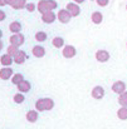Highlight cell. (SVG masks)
I'll use <instances>...</instances> for the list:
<instances>
[{"mask_svg":"<svg viewBox=\"0 0 127 129\" xmlns=\"http://www.w3.org/2000/svg\"><path fill=\"white\" fill-rule=\"evenodd\" d=\"M54 108V100L52 98H40L35 102V109L38 112H47Z\"/></svg>","mask_w":127,"mask_h":129,"instance_id":"cell-1","label":"cell"},{"mask_svg":"<svg viewBox=\"0 0 127 129\" xmlns=\"http://www.w3.org/2000/svg\"><path fill=\"white\" fill-rule=\"evenodd\" d=\"M58 6L55 0H39V3L37 4V10L39 13H47L49 10H54Z\"/></svg>","mask_w":127,"mask_h":129,"instance_id":"cell-2","label":"cell"},{"mask_svg":"<svg viewBox=\"0 0 127 129\" xmlns=\"http://www.w3.org/2000/svg\"><path fill=\"white\" fill-rule=\"evenodd\" d=\"M9 42H10V44H13L15 46H22L25 42V37L22 33H16V34H13L9 38Z\"/></svg>","mask_w":127,"mask_h":129,"instance_id":"cell-3","label":"cell"},{"mask_svg":"<svg viewBox=\"0 0 127 129\" xmlns=\"http://www.w3.org/2000/svg\"><path fill=\"white\" fill-rule=\"evenodd\" d=\"M57 19H58L60 23L67 24V23H69V21H71L72 15L69 14V11H68L67 9H62V10H59V11H58V14H57Z\"/></svg>","mask_w":127,"mask_h":129,"instance_id":"cell-4","label":"cell"},{"mask_svg":"<svg viewBox=\"0 0 127 129\" xmlns=\"http://www.w3.org/2000/svg\"><path fill=\"white\" fill-rule=\"evenodd\" d=\"M63 56L67 58V59H71V58H74L76 54H77V50L73 45H66L63 46V51H62Z\"/></svg>","mask_w":127,"mask_h":129,"instance_id":"cell-5","label":"cell"},{"mask_svg":"<svg viewBox=\"0 0 127 129\" xmlns=\"http://www.w3.org/2000/svg\"><path fill=\"white\" fill-rule=\"evenodd\" d=\"M96 59H97V61H99V63H106V61L110 60V53H108L107 50H103V49L97 50V51H96Z\"/></svg>","mask_w":127,"mask_h":129,"instance_id":"cell-6","label":"cell"},{"mask_svg":"<svg viewBox=\"0 0 127 129\" xmlns=\"http://www.w3.org/2000/svg\"><path fill=\"white\" fill-rule=\"evenodd\" d=\"M13 68H10V67H4V68H1L0 69V79L1 80H9V79H11V77H13Z\"/></svg>","mask_w":127,"mask_h":129,"instance_id":"cell-7","label":"cell"},{"mask_svg":"<svg viewBox=\"0 0 127 129\" xmlns=\"http://www.w3.org/2000/svg\"><path fill=\"white\" fill-rule=\"evenodd\" d=\"M55 19H57V15L53 13V10H49V11L42 14V21L45 24H52L55 21Z\"/></svg>","mask_w":127,"mask_h":129,"instance_id":"cell-8","label":"cell"},{"mask_svg":"<svg viewBox=\"0 0 127 129\" xmlns=\"http://www.w3.org/2000/svg\"><path fill=\"white\" fill-rule=\"evenodd\" d=\"M66 9L69 11V14H71L72 16H78V15L81 14V8L78 6L77 3H69V4H67Z\"/></svg>","mask_w":127,"mask_h":129,"instance_id":"cell-9","label":"cell"},{"mask_svg":"<svg viewBox=\"0 0 127 129\" xmlns=\"http://www.w3.org/2000/svg\"><path fill=\"white\" fill-rule=\"evenodd\" d=\"M27 53L24 51V50H19L14 56H13V59H14V63L15 64H18V65H22V64H24L25 63V60H27Z\"/></svg>","mask_w":127,"mask_h":129,"instance_id":"cell-10","label":"cell"},{"mask_svg":"<svg viewBox=\"0 0 127 129\" xmlns=\"http://www.w3.org/2000/svg\"><path fill=\"white\" fill-rule=\"evenodd\" d=\"M112 91L116 94H121L123 91H126V83L122 80H117L112 84Z\"/></svg>","mask_w":127,"mask_h":129,"instance_id":"cell-11","label":"cell"},{"mask_svg":"<svg viewBox=\"0 0 127 129\" xmlns=\"http://www.w3.org/2000/svg\"><path fill=\"white\" fill-rule=\"evenodd\" d=\"M104 88L101 85H96L93 89H92V96L94 98V99H97V100H99V99H102L103 96H104Z\"/></svg>","mask_w":127,"mask_h":129,"instance_id":"cell-12","label":"cell"},{"mask_svg":"<svg viewBox=\"0 0 127 129\" xmlns=\"http://www.w3.org/2000/svg\"><path fill=\"white\" fill-rule=\"evenodd\" d=\"M13 63H14V59H13V56L9 55L8 53L0 56V64H1L3 67H10Z\"/></svg>","mask_w":127,"mask_h":129,"instance_id":"cell-13","label":"cell"},{"mask_svg":"<svg viewBox=\"0 0 127 129\" xmlns=\"http://www.w3.org/2000/svg\"><path fill=\"white\" fill-rule=\"evenodd\" d=\"M18 90L20 91V93H28L30 89H32V84L28 82V80H23V82H20L19 84H18Z\"/></svg>","mask_w":127,"mask_h":129,"instance_id":"cell-14","label":"cell"},{"mask_svg":"<svg viewBox=\"0 0 127 129\" xmlns=\"http://www.w3.org/2000/svg\"><path fill=\"white\" fill-rule=\"evenodd\" d=\"M32 53H33V55H34L35 58H43V56L45 55V49H44V46L35 45V46H33Z\"/></svg>","mask_w":127,"mask_h":129,"instance_id":"cell-15","label":"cell"},{"mask_svg":"<svg viewBox=\"0 0 127 129\" xmlns=\"http://www.w3.org/2000/svg\"><path fill=\"white\" fill-rule=\"evenodd\" d=\"M25 118H27V120H28L29 123H35V122L38 120V118H39L38 110H37V109H35V110H29V112L27 113Z\"/></svg>","mask_w":127,"mask_h":129,"instance_id":"cell-16","label":"cell"},{"mask_svg":"<svg viewBox=\"0 0 127 129\" xmlns=\"http://www.w3.org/2000/svg\"><path fill=\"white\" fill-rule=\"evenodd\" d=\"M9 30H10L13 34L20 33V31H22V24H20L19 21H13V23H10V25H9Z\"/></svg>","mask_w":127,"mask_h":129,"instance_id":"cell-17","label":"cell"},{"mask_svg":"<svg viewBox=\"0 0 127 129\" xmlns=\"http://www.w3.org/2000/svg\"><path fill=\"white\" fill-rule=\"evenodd\" d=\"M25 5H27V0H14L11 8L15 10H20V9H25Z\"/></svg>","mask_w":127,"mask_h":129,"instance_id":"cell-18","label":"cell"},{"mask_svg":"<svg viewBox=\"0 0 127 129\" xmlns=\"http://www.w3.org/2000/svg\"><path fill=\"white\" fill-rule=\"evenodd\" d=\"M91 20L94 23V24H101L103 21V15L99 13V11H94L91 16Z\"/></svg>","mask_w":127,"mask_h":129,"instance_id":"cell-19","label":"cell"},{"mask_svg":"<svg viewBox=\"0 0 127 129\" xmlns=\"http://www.w3.org/2000/svg\"><path fill=\"white\" fill-rule=\"evenodd\" d=\"M117 118L120 120H127V107H121L117 110Z\"/></svg>","mask_w":127,"mask_h":129,"instance_id":"cell-20","label":"cell"},{"mask_svg":"<svg viewBox=\"0 0 127 129\" xmlns=\"http://www.w3.org/2000/svg\"><path fill=\"white\" fill-rule=\"evenodd\" d=\"M52 44H53L54 48H58V49L59 48H63L64 46V39L62 37H55V38H53Z\"/></svg>","mask_w":127,"mask_h":129,"instance_id":"cell-21","label":"cell"},{"mask_svg":"<svg viewBox=\"0 0 127 129\" xmlns=\"http://www.w3.org/2000/svg\"><path fill=\"white\" fill-rule=\"evenodd\" d=\"M24 80V75L23 74H20V73H16V74H13V77H11V83L14 84V85H18L20 82H23Z\"/></svg>","mask_w":127,"mask_h":129,"instance_id":"cell-22","label":"cell"},{"mask_svg":"<svg viewBox=\"0 0 127 129\" xmlns=\"http://www.w3.org/2000/svg\"><path fill=\"white\" fill-rule=\"evenodd\" d=\"M118 104L121 107H127V90L118 94Z\"/></svg>","mask_w":127,"mask_h":129,"instance_id":"cell-23","label":"cell"},{"mask_svg":"<svg viewBox=\"0 0 127 129\" xmlns=\"http://www.w3.org/2000/svg\"><path fill=\"white\" fill-rule=\"evenodd\" d=\"M13 100H14V103H16V104H22V103H24V100H25V96H24V94L23 93H16L14 96H13Z\"/></svg>","mask_w":127,"mask_h":129,"instance_id":"cell-24","label":"cell"},{"mask_svg":"<svg viewBox=\"0 0 127 129\" xmlns=\"http://www.w3.org/2000/svg\"><path fill=\"white\" fill-rule=\"evenodd\" d=\"M47 38H48V35H47V33H45V31H38V33H35V40H37V42H39V43L45 42V40H47Z\"/></svg>","mask_w":127,"mask_h":129,"instance_id":"cell-25","label":"cell"},{"mask_svg":"<svg viewBox=\"0 0 127 129\" xmlns=\"http://www.w3.org/2000/svg\"><path fill=\"white\" fill-rule=\"evenodd\" d=\"M18 51H19V46H15V45H13V44H10V45L6 48V53H8L9 55H11V56H14Z\"/></svg>","mask_w":127,"mask_h":129,"instance_id":"cell-26","label":"cell"},{"mask_svg":"<svg viewBox=\"0 0 127 129\" xmlns=\"http://www.w3.org/2000/svg\"><path fill=\"white\" fill-rule=\"evenodd\" d=\"M25 9H27V11H29V13H33V11H35V10H37V5H35L34 3H27V5H25Z\"/></svg>","mask_w":127,"mask_h":129,"instance_id":"cell-27","label":"cell"},{"mask_svg":"<svg viewBox=\"0 0 127 129\" xmlns=\"http://www.w3.org/2000/svg\"><path fill=\"white\" fill-rule=\"evenodd\" d=\"M96 1H97V4L99 6H106L108 4V0H96Z\"/></svg>","mask_w":127,"mask_h":129,"instance_id":"cell-28","label":"cell"},{"mask_svg":"<svg viewBox=\"0 0 127 129\" xmlns=\"http://www.w3.org/2000/svg\"><path fill=\"white\" fill-rule=\"evenodd\" d=\"M5 18H6L5 11H4V10H0V21H4V20H5Z\"/></svg>","mask_w":127,"mask_h":129,"instance_id":"cell-29","label":"cell"},{"mask_svg":"<svg viewBox=\"0 0 127 129\" xmlns=\"http://www.w3.org/2000/svg\"><path fill=\"white\" fill-rule=\"evenodd\" d=\"M5 5H6V1L5 0H0V8L1 6H5Z\"/></svg>","mask_w":127,"mask_h":129,"instance_id":"cell-30","label":"cell"},{"mask_svg":"<svg viewBox=\"0 0 127 129\" xmlns=\"http://www.w3.org/2000/svg\"><path fill=\"white\" fill-rule=\"evenodd\" d=\"M5 1H6V5H10V6H11V4L14 3V0H5Z\"/></svg>","mask_w":127,"mask_h":129,"instance_id":"cell-31","label":"cell"},{"mask_svg":"<svg viewBox=\"0 0 127 129\" xmlns=\"http://www.w3.org/2000/svg\"><path fill=\"white\" fill-rule=\"evenodd\" d=\"M3 48H4V43H3V40L0 39V51L3 50Z\"/></svg>","mask_w":127,"mask_h":129,"instance_id":"cell-32","label":"cell"},{"mask_svg":"<svg viewBox=\"0 0 127 129\" xmlns=\"http://www.w3.org/2000/svg\"><path fill=\"white\" fill-rule=\"evenodd\" d=\"M74 3H77V4H82V3H84V0H73Z\"/></svg>","mask_w":127,"mask_h":129,"instance_id":"cell-33","label":"cell"},{"mask_svg":"<svg viewBox=\"0 0 127 129\" xmlns=\"http://www.w3.org/2000/svg\"><path fill=\"white\" fill-rule=\"evenodd\" d=\"M1 38H3V30L0 29V39H1Z\"/></svg>","mask_w":127,"mask_h":129,"instance_id":"cell-34","label":"cell"},{"mask_svg":"<svg viewBox=\"0 0 127 129\" xmlns=\"http://www.w3.org/2000/svg\"><path fill=\"white\" fill-rule=\"evenodd\" d=\"M126 8H127V6H126Z\"/></svg>","mask_w":127,"mask_h":129,"instance_id":"cell-35","label":"cell"}]
</instances>
